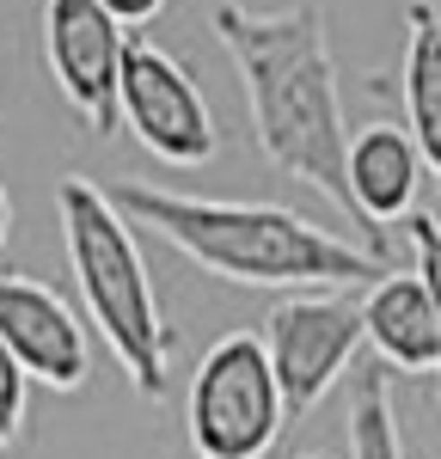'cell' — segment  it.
Returning <instances> with one entry per match:
<instances>
[{"mask_svg":"<svg viewBox=\"0 0 441 459\" xmlns=\"http://www.w3.org/2000/svg\"><path fill=\"white\" fill-rule=\"evenodd\" d=\"M117 25H147V19H160L166 13V0H99Z\"/></svg>","mask_w":441,"mask_h":459,"instance_id":"obj_15","label":"cell"},{"mask_svg":"<svg viewBox=\"0 0 441 459\" xmlns=\"http://www.w3.org/2000/svg\"><path fill=\"white\" fill-rule=\"evenodd\" d=\"M362 343H374L380 368H399V374H436L441 361V337H436V307H429V288L399 264L386 276H374L362 294Z\"/></svg>","mask_w":441,"mask_h":459,"instance_id":"obj_9","label":"cell"},{"mask_svg":"<svg viewBox=\"0 0 441 459\" xmlns=\"http://www.w3.org/2000/svg\"><path fill=\"white\" fill-rule=\"evenodd\" d=\"M117 123H129L135 142L166 166H203L220 147L196 74L166 43L135 31L123 43V68H117Z\"/></svg>","mask_w":441,"mask_h":459,"instance_id":"obj_6","label":"cell"},{"mask_svg":"<svg viewBox=\"0 0 441 459\" xmlns=\"http://www.w3.org/2000/svg\"><path fill=\"white\" fill-rule=\"evenodd\" d=\"M404 233H411V251H417V276L429 288V307H436V337H441V221L436 214H404ZM441 374V361H436Z\"/></svg>","mask_w":441,"mask_h":459,"instance_id":"obj_13","label":"cell"},{"mask_svg":"<svg viewBox=\"0 0 441 459\" xmlns=\"http://www.w3.org/2000/svg\"><path fill=\"white\" fill-rule=\"evenodd\" d=\"M257 343H264V361L276 374L282 411L289 417H307L343 380V368L362 350V300H356V288L289 294V300L270 307Z\"/></svg>","mask_w":441,"mask_h":459,"instance_id":"obj_5","label":"cell"},{"mask_svg":"<svg viewBox=\"0 0 441 459\" xmlns=\"http://www.w3.org/2000/svg\"><path fill=\"white\" fill-rule=\"evenodd\" d=\"M105 196L129 214V227H153L196 270L239 288H368L374 276L393 270V257H374L356 239H337L282 203L178 196L142 178L110 184Z\"/></svg>","mask_w":441,"mask_h":459,"instance_id":"obj_2","label":"cell"},{"mask_svg":"<svg viewBox=\"0 0 441 459\" xmlns=\"http://www.w3.org/2000/svg\"><path fill=\"white\" fill-rule=\"evenodd\" d=\"M0 343L25 368V380L49 392H80L92 374V337L80 313L25 270H0Z\"/></svg>","mask_w":441,"mask_h":459,"instance_id":"obj_8","label":"cell"},{"mask_svg":"<svg viewBox=\"0 0 441 459\" xmlns=\"http://www.w3.org/2000/svg\"><path fill=\"white\" fill-rule=\"evenodd\" d=\"M25 398H31V380L13 361V350L0 343V447H13L25 435Z\"/></svg>","mask_w":441,"mask_h":459,"instance_id":"obj_14","label":"cell"},{"mask_svg":"<svg viewBox=\"0 0 441 459\" xmlns=\"http://www.w3.org/2000/svg\"><path fill=\"white\" fill-rule=\"evenodd\" d=\"M184 423H190L196 459H264L276 447L289 411H282L276 374H270L264 343H257L252 331L220 337L215 350L196 361Z\"/></svg>","mask_w":441,"mask_h":459,"instance_id":"obj_4","label":"cell"},{"mask_svg":"<svg viewBox=\"0 0 441 459\" xmlns=\"http://www.w3.org/2000/svg\"><path fill=\"white\" fill-rule=\"evenodd\" d=\"M215 37L233 56V74L246 86L252 135L264 160L294 184H313L331 209L356 227V246L374 257H393L386 233L368 227L350 184H343V99H337V68L325 43V13L319 6H289V13H252L239 0H215Z\"/></svg>","mask_w":441,"mask_h":459,"instance_id":"obj_1","label":"cell"},{"mask_svg":"<svg viewBox=\"0 0 441 459\" xmlns=\"http://www.w3.org/2000/svg\"><path fill=\"white\" fill-rule=\"evenodd\" d=\"M423 153L411 147L399 123H368L343 142V184H350V203L368 227L386 233V221H404L417 203V184H423Z\"/></svg>","mask_w":441,"mask_h":459,"instance_id":"obj_10","label":"cell"},{"mask_svg":"<svg viewBox=\"0 0 441 459\" xmlns=\"http://www.w3.org/2000/svg\"><path fill=\"white\" fill-rule=\"evenodd\" d=\"M300 459H325V454H300Z\"/></svg>","mask_w":441,"mask_h":459,"instance_id":"obj_17","label":"cell"},{"mask_svg":"<svg viewBox=\"0 0 441 459\" xmlns=\"http://www.w3.org/2000/svg\"><path fill=\"white\" fill-rule=\"evenodd\" d=\"M386 380H393V368H380V361L356 374V392H350V459H404Z\"/></svg>","mask_w":441,"mask_h":459,"instance_id":"obj_12","label":"cell"},{"mask_svg":"<svg viewBox=\"0 0 441 459\" xmlns=\"http://www.w3.org/2000/svg\"><path fill=\"white\" fill-rule=\"evenodd\" d=\"M399 99H404V135L423 153V172L441 184V13L429 0H404Z\"/></svg>","mask_w":441,"mask_h":459,"instance_id":"obj_11","label":"cell"},{"mask_svg":"<svg viewBox=\"0 0 441 459\" xmlns=\"http://www.w3.org/2000/svg\"><path fill=\"white\" fill-rule=\"evenodd\" d=\"M129 25H117L99 0H49L43 6V56L86 129L110 142L117 135V68H123Z\"/></svg>","mask_w":441,"mask_h":459,"instance_id":"obj_7","label":"cell"},{"mask_svg":"<svg viewBox=\"0 0 441 459\" xmlns=\"http://www.w3.org/2000/svg\"><path fill=\"white\" fill-rule=\"evenodd\" d=\"M6 233H13V196H6V184H0V246H6Z\"/></svg>","mask_w":441,"mask_h":459,"instance_id":"obj_16","label":"cell"},{"mask_svg":"<svg viewBox=\"0 0 441 459\" xmlns=\"http://www.w3.org/2000/svg\"><path fill=\"white\" fill-rule=\"evenodd\" d=\"M56 214H62L68 270H74V282H80L92 331L123 361L129 386L142 392V398H160L166 392L172 331L160 318V294H153V276H147V257L135 246L129 214L117 209L99 184H86V178H62L56 184Z\"/></svg>","mask_w":441,"mask_h":459,"instance_id":"obj_3","label":"cell"}]
</instances>
